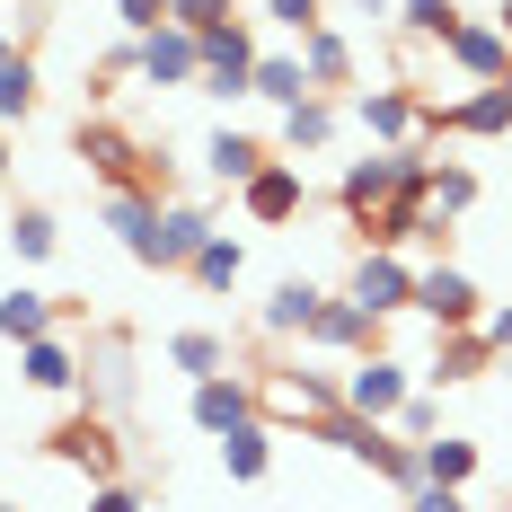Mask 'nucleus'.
I'll use <instances>...</instances> for the list:
<instances>
[{
  "mask_svg": "<svg viewBox=\"0 0 512 512\" xmlns=\"http://www.w3.org/2000/svg\"><path fill=\"white\" fill-rule=\"evenodd\" d=\"M354 124L371 133V151H407V142H424V98L415 89H362Z\"/></svg>",
  "mask_w": 512,
  "mask_h": 512,
  "instance_id": "9b49d317",
  "label": "nucleus"
},
{
  "mask_svg": "<svg viewBox=\"0 0 512 512\" xmlns=\"http://www.w3.org/2000/svg\"><path fill=\"white\" fill-rule=\"evenodd\" d=\"M195 424H204L212 442H221V433H239V424H256V380H239V371L195 380Z\"/></svg>",
  "mask_w": 512,
  "mask_h": 512,
  "instance_id": "dca6fc26",
  "label": "nucleus"
},
{
  "mask_svg": "<svg viewBox=\"0 0 512 512\" xmlns=\"http://www.w3.org/2000/svg\"><path fill=\"white\" fill-rule=\"evenodd\" d=\"M336 407H345V389L318 380V371H292V362H283V371H256V415H265V424H301V433H318Z\"/></svg>",
  "mask_w": 512,
  "mask_h": 512,
  "instance_id": "f257e3e1",
  "label": "nucleus"
},
{
  "mask_svg": "<svg viewBox=\"0 0 512 512\" xmlns=\"http://www.w3.org/2000/svg\"><path fill=\"white\" fill-rule=\"evenodd\" d=\"M80 159L106 177V195H124V186H142V195H168V159L142 151L133 133H115V124H80Z\"/></svg>",
  "mask_w": 512,
  "mask_h": 512,
  "instance_id": "f03ea898",
  "label": "nucleus"
},
{
  "mask_svg": "<svg viewBox=\"0 0 512 512\" xmlns=\"http://www.w3.org/2000/svg\"><path fill=\"white\" fill-rule=\"evenodd\" d=\"M265 159H274V151H265L256 133H239V124H221V133H212V142H204V168H212V177H221V186H248V177H256V168H265Z\"/></svg>",
  "mask_w": 512,
  "mask_h": 512,
  "instance_id": "5701e85b",
  "label": "nucleus"
},
{
  "mask_svg": "<svg viewBox=\"0 0 512 512\" xmlns=\"http://www.w3.org/2000/svg\"><path fill=\"white\" fill-rule=\"evenodd\" d=\"M477 336H486L495 354H512V309H486V318H477Z\"/></svg>",
  "mask_w": 512,
  "mask_h": 512,
  "instance_id": "ea45409f",
  "label": "nucleus"
},
{
  "mask_svg": "<svg viewBox=\"0 0 512 512\" xmlns=\"http://www.w3.org/2000/svg\"><path fill=\"white\" fill-rule=\"evenodd\" d=\"M0 512H18V504H0Z\"/></svg>",
  "mask_w": 512,
  "mask_h": 512,
  "instance_id": "de8ad7c7",
  "label": "nucleus"
},
{
  "mask_svg": "<svg viewBox=\"0 0 512 512\" xmlns=\"http://www.w3.org/2000/svg\"><path fill=\"white\" fill-rule=\"evenodd\" d=\"M168 18H177L186 36H204V27H230V18H239V0H168Z\"/></svg>",
  "mask_w": 512,
  "mask_h": 512,
  "instance_id": "72a5a7b5",
  "label": "nucleus"
},
{
  "mask_svg": "<svg viewBox=\"0 0 512 512\" xmlns=\"http://www.w3.org/2000/svg\"><path fill=\"white\" fill-rule=\"evenodd\" d=\"M415 318H433V336H451V327H477V318H486V292L468 283L451 256H433V265H415Z\"/></svg>",
  "mask_w": 512,
  "mask_h": 512,
  "instance_id": "39448f33",
  "label": "nucleus"
},
{
  "mask_svg": "<svg viewBox=\"0 0 512 512\" xmlns=\"http://www.w3.org/2000/svg\"><path fill=\"white\" fill-rule=\"evenodd\" d=\"M318 301H327V292L292 274V283H274V292H265V309H256V327H265V336H309V318H318Z\"/></svg>",
  "mask_w": 512,
  "mask_h": 512,
  "instance_id": "412c9836",
  "label": "nucleus"
},
{
  "mask_svg": "<svg viewBox=\"0 0 512 512\" xmlns=\"http://www.w3.org/2000/svg\"><path fill=\"white\" fill-rule=\"evenodd\" d=\"M89 512H151V504H142V495L115 477V486H89Z\"/></svg>",
  "mask_w": 512,
  "mask_h": 512,
  "instance_id": "58836bf2",
  "label": "nucleus"
},
{
  "mask_svg": "<svg viewBox=\"0 0 512 512\" xmlns=\"http://www.w3.org/2000/svg\"><path fill=\"white\" fill-rule=\"evenodd\" d=\"M239 274H248V248H239L230 230H212L204 248H195V265H186V283H195V292H230Z\"/></svg>",
  "mask_w": 512,
  "mask_h": 512,
  "instance_id": "bb28decb",
  "label": "nucleus"
},
{
  "mask_svg": "<svg viewBox=\"0 0 512 512\" xmlns=\"http://www.w3.org/2000/svg\"><path fill=\"white\" fill-rule=\"evenodd\" d=\"M362 18H398V0H354Z\"/></svg>",
  "mask_w": 512,
  "mask_h": 512,
  "instance_id": "a19ab883",
  "label": "nucleus"
},
{
  "mask_svg": "<svg viewBox=\"0 0 512 512\" xmlns=\"http://www.w3.org/2000/svg\"><path fill=\"white\" fill-rule=\"evenodd\" d=\"M142 80H151V89H195V80H204V45L168 18L159 36H142Z\"/></svg>",
  "mask_w": 512,
  "mask_h": 512,
  "instance_id": "4468645a",
  "label": "nucleus"
},
{
  "mask_svg": "<svg viewBox=\"0 0 512 512\" xmlns=\"http://www.w3.org/2000/svg\"><path fill=\"white\" fill-rule=\"evenodd\" d=\"M389 433H398V442H433V433H442V407H433V389H415L407 407L389 415Z\"/></svg>",
  "mask_w": 512,
  "mask_h": 512,
  "instance_id": "473e14b6",
  "label": "nucleus"
},
{
  "mask_svg": "<svg viewBox=\"0 0 512 512\" xmlns=\"http://www.w3.org/2000/svg\"><path fill=\"white\" fill-rule=\"evenodd\" d=\"M442 133H460V142H495V133H512L504 80H495V89H468V98H451V106H424V142H442Z\"/></svg>",
  "mask_w": 512,
  "mask_h": 512,
  "instance_id": "9d476101",
  "label": "nucleus"
},
{
  "mask_svg": "<svg viewBox=\"0 0 512 512\" xmlns=\"http://www.w3.org/2000/svg\"><path fill=\"white\" fill-rule=\"evenodd\" d=\"M159 204H168V195H142V186L106 195V230L124 239V256H133V265H151V274H159Z\"/></svg>",
  "mask_w": 512,
  "mask_h": 512,
  "instance_id": "ddd939ff",
  "label": "nucleus"
},
{
  "mask_svg": "<svg viewBox=\"0 0 512 512\" xmlns=\"http://www.w3.org/2000/svg\"><path fill=\"white\" fill-rule=\"evenodd\" d=\"M398 27H407L415 45H442L460 27V0H398Z\"/></svg>",
  "mask_w": 512,
  "mask_h": 512,
  "instance_id": "7c9ffc66",
  "label": "nucleus"
},
{
  "mask_svg": "<svg viewBox=\"0 0 512 512\" xmlns=\"http://www.w3.org/2000/svg\"><path fill=\"white\" fill-rule=\"evenodd\" d=\"M345 301L371 309V318H398V309H415V265H407V248H362L354 274H345Z\"/></svg>",
  "mask_w": 512,
  "mask_h": 512,
  "instance_id": "20e7f679",
  "label": "nucleus"
},
{
  "mask_svg": "<svg viewBox=\"0 0 512 512\" xmlns=\"http://www.w3.org/2000/svg\"><path fill=\"white\" fill-rule=\"evenodd\" d=\"M115 18H124V36H159L168 27V0H115Z\"/></svg>",
  "mask_w": 512,
  "mask_h": 512,
  "instance_id": "c9c22d12",
  "label": "nucleus"
},
{
  "mask_svg": "<svg viewBox=\"0 0 512 512\" xmlns=\"http://www.w3.org/2000/svg\"><path fill=\"white\" fill-rule=\"evenodd\" d=\"M336 389H345V415H371V424H389V415L415 398V371H407L398 354H362L354 371L336 380Z\"/></svg>",
  "mask_w": 512,
  "mask_h": 512,
  "instance_id": "423d86ee",
  "label": "nucleus"
},
{
  "mask_svg": "<svg viewBox=\"0 0 512 512\" xmlns=\"http://www.w3.org/2000/svg\"><path fill=\"white\" fill-rule=\"evenodd\" d=\"M18 380L27 389H45V398H71L80 389V345L53 327V336H36V345H18Z\"/></svg>",
  "mask_w": 512,
  "mask_h": 512,
  "instance_id": "2eb2a0df",
  "label": "nucleus"
},
{
  "mask_svg": "<svg viewBox=\"0 0 512 512\" xmlns=\"http://www.w3.org/2000/svg\"><path fill=\"white\" fill-rule=\"evenodd\" d=\"M0 177H9V133H0Z\"/></svg>",
  "mask_w": 512,
  "mask_h": 512,
  "instance_id": "c03bdc74",
  "label": "nucleus"
},
{
  "mask_svg": "<svg viewBox=\"0 0 512 512\" xmlns=\"http://www.w3.org/2000/svg\"><path fill=\"white\" fill-rule=\"evenodd\" d=\"M407 512H477V504H468V486H415Z\"/></svg>",
  "mask_w": 512,
  "mask_h": 512,
  "instance_id": "e433bc0d",
  "label": "nucleus"
},
{
  "mask_svg": "<svg viewBox=\"0 0 512 512\" xmlns=\"http://www.w3.org/2000/svg\"><path fill=\"white\" fill-rule=\"evenodd\" d=\"M504 98H512V71H504Z\"/></svg>",
  "mask_w": 512,
  "mask_h": 512,
  "instance_id": "49530a36",
  "label": "nucleus"
},
{
  "mask_svg": "<svg viewBox=\"0 0 512 512\" xmlns=\"http://www.w3.org/2000/svg\"><path fill=\"white\" fill-rule=\"evenodd\" d=\"M36 9H62V0H36Z\"/></svg>",
  "mask_w": 512,
  "mask_h": 512,
  "instance_id": "a18cd8bd",
  "label": "nucleus"
},
{
  "mask_svg": "<svg viewBox=\"0 0 512 512\" xmlns=\"http://www.w3.org/2000/svg\"><path fill=\"white\" fill-rule=\"evenodd\" d=\"M336 124H345V106L327 98V89L301 98V106H283V151H292V159H301V151H327V142H336Z\"/></svg>",
  "mask_w": 512,
  "mask_h": 512,
  "instance_id": "6ab92c4d",
  "label": "nucleus"
},
{
  "mask_svg": "<svg viewBox=\"0 0 512 512\" xmlns=\"http://www.w3.org/2000/svg\"><path fill=\"white\" fill-rule=\"evenodd\" d=\"M133 371H124V345H98V398H124Z\"/></svg>",
  "mask_w": 512,
  "mask_h": 512,
  "instance_id": "4c0bfd02",
  "label": "nucleus"
},
{
  "mask_svg": "<svg viewBox=\"0 0 512 512\" xmlns=\"http://www.w3.org/2000/svg\"><path fill=\"white\" fill-rule=\"evenodd\" d=\"M195 45H204V80H195L204 98H248V89H256V53H265V45H256L248 18H230V27H204Z\"/></svg>",
  "mask_w": 512,
  "mask_h": 512,
  "instance_id": "7ed1b4c3",
  "label": "nucleus"
},
{
  "mask_svg": "<svg viewBox=\"0 0 512 512\" xmlns=\"http://www.w3.org/2000/svg\"><path fill=\"white\" fill-rule=\"evenodd\" d=\"M27 115H36V62L18 53V62L0 71V133H9V124H27Z\"/></svg>",
  "mask_w": 512,
  "mask_h": 512,
  "instance_id": "2f4dec72",
  "label": "nucleus"
},
{
  "mask_svg": "<svg viewBox=\"0 0 512 512\" xmlns=\"http://www.w3.org/2000/svg\"><path fill=\"white\" fill-rule=\"evenodd\" d=\"M239 212H248L256 230H283V221H301V212H309V177H301V159H265L248 186H239Z\"/></svg>",
  "mask_w": 512,
  "mask_h": 512,
  "instance_id": "0eeeda50",
  "label": "nucleus"
},
{
  "mask_svg": "<svg viewBox=\"0 0 512 512\" xmlns=\"http://www.w3.org/2000/svg\"><path fill=\"white\" fill-rule=\"evenodd\" d=\"M221 468H230V486H256V477L274 468V424L256 415V424H239V433H221Z\"/></svg>",
  "mask_w": 512,
  "mask_h": 512,
  "instance_id": "b1692460",
  "label": "nucleus"
},
{
  "mask_svg": "<svg viewBox=\"0 0 512 512\" xmlns=\"http://www.w3.org/2000/svg\"><path fill=\"white\" fill-rule=\"evenodd\" d=\"M486 362H495V345H486L477 327H451V336L433 345V371H424V380H433V389H460V380H477Z\"/></svg>",
  "mask_w": 512,
  "mask_h": 512,
  "instance_id": "4be33fe9",
  "label": "nucleus"
},
{
  "mask_svg": "<svg viewBox=\"0 0 512 512\" xmlns=\"http://www.w3.org/2000/svg\"><path fill=\"white\" fill-rule=\"evenodd\" d=\"M248 98H265V106L318 98V89H309V71H301V45H292V53H256V89H248Z\"/></svg>",
  "mask_w": 512,
  "mask_h": 512,
  "instance_id": "393cba45",
  "label": "nucleus"
},
{
  "mask_svg": "<svg viewBox=\"0 0 512 512\" xmlns=\"http://www.w3.org/2000/svg\"><path fill=\"white\" fill-rule=\"evenodd\" d=\"M495 27H504V36H512V0H504V9H495Z\"/></svg>",
  "mask_w": 512,
  "mask_h": 512,
  "instance_id": "37998d69",
  "label": "nucleus"
},
{
  "mask_svg": "<svg viewBox=\"0 0 512 512\" xmlns=\"http://www.w3.org/2000/svg\"><path fill=\"white\" fill-rule=\"evenodd\" d=\"M301 345H318V354H354V362H362V354H380V318L336 292V301H318V318H309Z\"/></svg>",
  "mask_w": 512,
  "mask_h": 512,
  "instance_id": "f8f14e48",
  "label": "nucleus"
},
{
  "mask_svg": "<svg viewBox=\"0 0 512 512\" xmlns=\"http://www.w3.org/2000/svg\"><path fill=\"white\" fill-rule=\"evenodd\" d=\"M53 460L80 468L89 486H115V477H124V442H115V424H106V415H71V424L53 433Z\"/></svg>",
  "mask_w": 512,
  "mask_h": 512,
  "instance_id": "1a4fd4ad",
  "label": "nucleus"
},
{
  "mask_svg": "<svg viewBox=\"0 0 512 512\" xmlns=\"http://www.w3.org/2000/svg\"><path fill=\"white\" fill-rule=\"evenodd\" d=\"M424 212H433L442 230H460L468 212H477V177H468L460 159H433V177H424Z\"/></svg>",
  "mask_w": 512,
  "mask_h": 512,
  "instance_id": "aec40b11",
  "label": "nucleus"
},
{
  "mask_svg": "<svg viewBox=\"0 0 512 512\" xmlns=\"http://www.w3.org/2000/svg\"><path fill=\"white\" fill-rule=\"evenodd\" d=\"M415 460H424V486H468L477 477V442L468 433H433V442H415Z\"/></svg>",
  "mask_w": 512,
  "mask_h": 512,
  "instance_id": "cd10ccee",
  "label": "nucleus"
},
{
  "mask_svg": "<svg viewBox=\"0 0 512 512\" xmlns=\"http://www.w3.org/2000/svg\"><path fill=\"white\" fill-rule=\"evenodd\" d=\"M62 327V301L36 292V283H18V292H0V345H36Z\"/></svg>",
  "mask_w": 512,
  "mask_h": 512,
  "instance_id": "a211bd4d",
  "label": "nucleus"
},
{
  "mask_svg": "<svg viewBox=\"0 0 512 512\" xmlns=\"http://www.w3.org/2000/svg\"><path fill=\"white\" fill-rule=\"evenodd\" d=\"M301 71H309V89H345V80H354V45H345L336 27H309L301 36Z\"/></svg>",
  "mask_w": 512,
  "mask_h": 512,
  "instance_id": "a878e982",
  "label": "nucleus"
},
{
  "mask_svg": "<svg viewBox=\"0 0 512 512\" xmlns=\"http://www.w3.org/2000/svg\"><path fill=\"white\" fill-rule=\"evenodd\" d=\"M9 248L27 256V265H45V256L62 248V230H53V212H45V204H18V221H9Z\"/></svg>",
  "mask_w": 512,
  "mask_h": 512,
  "instance_id": "c756f323",
  "label": "nucleus"
},
{
  "mask_svg": "<svg viewBox=\"0 0 512 512\" xmlns=\"http://www.w3.org/2000/svg\"><path fill=\"white\" fill-rule=\"evenodd\" d=\"M495 512H512V504H495Z\"/></svg>",
  "mask_w": 512,
  "mask_h": 512,
  "instance_id": "09e8293b",
  "label": "nucleus"
},
{
  "mask_svg": "<svg viewBox=\"0 0 512 512\" xmlns=\"http://www.w3.org/2000/svg\"><path fill=\"white\" fill-rule=\"evenodd\" d=\"M168 362H177L186 380H221V371H230V345H221L212 327H177V336H168Z\"/></svg>",
  "mask_w": 512,
  "mask_h": 512,
  "instance_id": "c85d7f7f",
  "label": "nucleus"
},
{
  "mask_svg": "<svg viewBox=\"0 0 512 512\" xmlns=\"http://www.w3.org/2000/svg\"><path fill=\"white\" fill-rule=\"evenodd\" d=\"M442 62L460 71L468 89H495V80L512 71V36L495 27V18H460V27L442 36Z\"/></svg>",
  "mask_w": 512,
  "mask_h": 512,
  "instance_id": "6e6552de",
  "label": "nucleus"
},
{
  "mask_svg": "<svg viewBox=\"0 0 512 512\" xmlns=\"http://www.w3.org/2000/svg\"><path fill=\"white\" fill-rule=\"evenodd\" d=\"M18 53H27V45H18V36H0V71H9V62H18Z\"/></svg>",
  "mask_w": 512,
  "mask_h": 512,
  "instance_id": "79ce46f5",
  "label": "nucleus"
},
{
  "mask_svg": "<svg viewBox=\"0 0 512 512\" xmlns=\"http://www.w3.org/2000/svg\"><path fill=\"white\" fill-rule=\"evenodd\" d=\"M212 230H221V221H212L204 204H159V274H186Z\"/></svg>",
  "mask_w": 512,
  "mask_h": 512,
  "instance_id": "f3484780",
  "label": "nucleus"
},
{
  "mask_svg": "<svg viewBox=\"0 0 512 512\" xmlns=\"http://www.w3.org/2000/svg\"><path fill=\"white\" fill-rule=\"evenodd\" d=\"M265 18L292 27V36H309V27H327V0H265Z\"/></svg>",
  "mask_w": 512,
  "mask_h": 512,
  "instance_id": "f704fd0d",
  "label": "nucleus"
}]
</instances>
